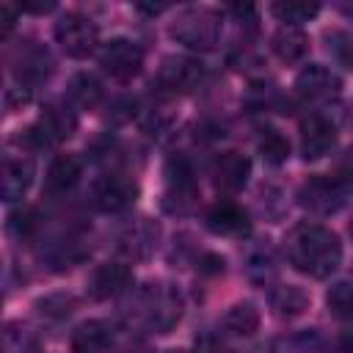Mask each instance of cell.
Listing matches in <instances>:
<instances>
[{
    "mask_svg": "<svg viewBox=\"0 0 353 353\" xmlns=\"http://www.w3.org/2000/svg\"><path fill=\"white\" fill-rule=\"evenodd\" d=\"M33 182V160L22 157V154H6L3 160V179H0V190L6 201H17L25 196V190Z\"/></svg>",
    "mask_w": 353,
    "mask_h": 353,
    "instance_id": "cell-17",
    "label": "cell"
},
{
    "mask_svg": "<svg viewBox=\"0 0 353 353\" xmlns=\"http://www.w3.org/2000/svg\"><path fill=\"white\" fill-rule=\"evenodd\" d=\"M336 353H353V334H345L336 345Z\"/></svg>",
    "mask_w": 353,
    "mask_h": 353,
    "instance_id": "cell-35",
    "label": "cell"
},
{
    "mask_svg": "<svg viewBox=\"0 0 353 353\" xmlns=\"http://www.w3.org/2000/svg\"><path fill=\"white\" fill-rule=\"evenodd\" d=\"M345 196V190L336 185V179L331 176H312V179H306L303 182V188H301V193H298V199H301V204L306 207V210H312V212H320V215H328V212H336L339 207H342V199Z\"/></svg>",
    "mask_w": 353,
    "mask_h": 353,
    "instance_id": "cell-13",
    "label": "cell"
},
{
    "mask_svg": "<svg viewBox=\"0 0 353 353\" xmlns=\"http://www.w3.org/2000/svg\"><path fill=\"white\" fill-rule=\"evenodd\" d=\"M295 91L306 102H325V99H334L339 94V77L331 69L320 66V63H309L298 74Z\"/></svg>",
    "mask_w": 353,
    "mask_h": 353,
    "instance_id": "cell-14",
    "label": "cell"
},
{
    "mask_svg": "<svg viewBox=\"0 0 353 353\" xmlns=\"http://www.w3.org/2000/svg\"><path fill=\"white\" fill-rule=\"evenodd\" d=\"M80 176H83V163H80V157H74V154H61V157H55V160L50 163V168H47V190H50L52 196H63V193H69V190L80 182Z\"/></svg>",
    "mask_w": 353,
    "mask_h": 353,
    "instance_id": "cell-20",
    "label": "cell"
},
{
    "mask_svg": "<svg viewBox=\"0 0 353 353\" xmlns=\"http://www.w3.org/2000/svg\"><path fill=\"white\" fill-rule=\"evenodd\" d=\"M168 353H182V350H168Z\"/></svg>",
    "mask_w": 353,
    "mask_h": 353,
    "instance_id": "cell-38",
    "label": "cell"
},
{
    "mask_svg": "<svg viewBox=\"0 0 353 353\" xmlns=\"http://www.w3.org/2000/svg\"><path fill=\"white\" fill-rule=\"evenodd\" d=\"M309 306V295L303 287H295V284H281L270 292V309L279 314V317H298L303 314Z\"/></svg>",
    "mask_w": 353,
    "mask_h": 353,
    "instance_id": "cell-22",
    "label": "cell"
},
{
    "mask_svg": "<svg viewBox=\"0 0 353 353\" xmlns=\"http://www.w3.org/2000/svg\"><path fill=\"white\" fill-rule=\"evenodd\" d=\"M124 353H152V350H149L146 345H130V347H127Z\"/></svg>",
    "mask_w": 353,
    "mask_h": 353,
    "instance_id": "cell-36",
    "label": "cell"
},
{
    "mask_svg": "<svg viewBox=\"0 0 353 353\" xmlns=\"http://www.w3.org/2000/svg\"><path fill=\"white\" fill-rule=\"evenodd\" d=\"M132 284V268L124 262H105L97 265L94 273L88 276V295L94 301H108L121 295Z\"/></svg>",
    "mask_w": 353,
    "mask_h": 353,
    "instance_id": "cell-12",
    "label": "cell"
},
{
    "mask_svg": "<svg viewBox=\"0 0 353 353\" xmlns=\"http://www.w3.org/2000/svg\"><path fill=\"white\" fill-rule=\"evenodd\" d=\"M52 72V61H50V52L39 44H28L19 50L17 61H14V74L22 85H36L41 80H47Z\"/></svg>",
    "mask_w": 353,
    "mask_h": 353,
    "instance_id": "cell-18",
    "label": "cell"
},
{
    "mask_svg": "<svg viewBox=\"0 0 353 353\" xmlns=\"http://www.w3.org/2000/svg\"><path fill=\"white\" fill-rule=\"evenodd\" d=\"M193 353H229V350H226V345H223L215 334H204V336L196 339Z\"/></svg>",
    "mask_w": 353,
    "mask_h": 353,
    "instance_id": "cell-32",
    "label": "cell"
},
{
    "mask_svg": "<svg viewBox=\"0 0 353 353\" xmlns=\"http://www.w3.org/2000/svg\"><path fill=\"white\" fill-rule=\"evenodd\" d=\"M345 14H350V17H353V6H345Z\"/></svg>",
    "mask_w": 353,
    "mask_h": 353,
    "instance_id": "cell-37",
    "label": "cell"
},
{
    "mask_svg": "<svg viewBox=\"0 0 353 353\" xmlns=\"http://www.w3.org/2000/svg\"><path fill=\"white\" fill-rule=\"evenodd\" d=\"M14 22H17V8L11 3H0V33L8 36L14 30Z\"/></svg>",
    "mask_w": 353,
    "mask_h": 353,
    "instance_id": "cell-33",
    "label": "cell"
},
{
    "mask_svg": "<svg viewBox=\"0 0 353 353\" xmlns=\"http://www.w3.org/2000/svg\"><path fill=\"white\" fill-rule=\"evenodd\" d=\"M270 11H273V17H279V22L298 28L301 22H309L312 17H317L320 6L317 3H306V0H284V3H273Z\"/></svg>",
    "mask_w": 353,
    "mask_h": 353,
    "instance_id": "cell-26",
    "label": "cell"
},
{
    "mask_svg": "<svg viewBox=\"0 0 353 353\" xmlns=\"http://www.w3.org/2000/svg\"><path fill=\"white\" fill-rule=\"evenodd\" d=\"M207 229L221 237H245L251 232L248 212L234 201H221L207 215Z\"/></svg>",
    "mask_w": 353,
    "mask_h": 353,
    "instance_id": "cell-16",
    "label": "cell"
},
{
    "mask_svg": "<svg viewBox=\"0 0 353 353\" xmlns=\"http://www.w3.org/2000/svg\"><path fill=\"white\" fill-rule=\"evenodd\" d=\"M99 66L105 74H110L119 83H127L141 74L143 69V52L130 39H113L99 50Z\"/></svg>",
    "mask_w": 353,
    "mask_h": 353,
    "instance_id": "cell-7",
    "label": "cell"
},
{
    "mask_svg": "<svg viewBox=\"0 0 353 353\" xmlns=\"http://www.w3.org/2000/svg\"><path fill=\"white\" fill-rule=\"evenodd\" d=\"M157 243H160V226L152 218H135L119 234V251L127 259H149L157 251Z\"/></svg>",
    "mask_w": 353,
    "mask_h": 353,
    "instance_id": "cell-10",
    "label": "cell"
},
{
    "mask_svg": "<svg viewBox=\"0 0 353 353\" xmlns=\"http://www.w3.org/2000/svg\"><path fill=\"white\" fill-rule=\"evenodd\" d=\"M33 350H36V336L28 328L17 323L6 325V353H33Z\"/></svg>",
    "mask_w": 353,
    "mask_h": 353,
    "instance_id": "cell-28",
    "label": "cell"
},
{
    "mask_svg": "<svg viewBox=\"0 0 353 353\" xmlns=\"http://www.w3.org/2000/svg\"><path fill=\"white\" fill-rule=\"evenodd\" d=\"M270 47H273V52H276L284 63H298V61H303V55L309 52V39H306V33H303L301 28H295V25H281V28L273 33Z\"/></svg>",
    "mask_w": 353,
    "mask_h": 353,
    "instance_id": "cell-21",
    "label": "cell"
},
{
    "mask_svg": "<svg viewBox=\"0 0 353 353\" xmlns=\"http://www.w3.org/2000/svg\"><path fill=\"white\" fill-rule=\"evenodd\" d=\"M99 99H102V83L94 74L80 72V74L72 77V83H69V102L74 108H94Z\"/></svg>",
    "mask_w": 353,
    "mask_h": 353,
    "instance_id": "cell-23",
    "label": "cell"
},
{
    "mask_svg": "<svg viewBox=\"0 0 353 353\" xmlns=\"http://www.w3.org/2000/svg\"><path fill=\"white\" fill-rule=\"evenodd\" d=\"M55 3H25L22 11H33V14H44V11H52Z\"/></svg>",
    "mask_w": 353,
    "mask_h": 353,
    "instance_id": "cell-34",
    "label": "cell"
},
{
    "mask_svg": "<svg viewBox=\"0 0 353 353\" xmlns=\"http://www.w3.org/2000/svg\"><path fill=\"white\" fill-rule=\"evenodd\" d=\"M77 127V116L66 102H50L41 108V116L36 119L33 127L25 130V143H30L33 149L41 146H52L58 141H66Z\"/></svg>",
    "mask_w": 353,
    "mask_h": 353,
    "instance_id": "cell-4",
    "label": "cell"
},
{
    "mask_svg": "<svg viewBox=\"0 0 353 353\" xmlns=\"http://www.w3.org/2000/svg\"><path fill=\"white\" fill-rule=\"evenodd\" d=\"M256 149H259V154L265 157V163H270V165H281V163L290 157V141H287V135H284L281 130H276V127H265V130L259 132Z\"/></svg>",
    "mask_w": 353,
    "mask_h": 353,
    "instance_id": "cell-24",
    "label": "cell"
},
{
    "mask_svg": "<svg viewBox=\"0 0 353 353\" xmlns=\"http://www.w3.org/2000/svg\"><path fill=\"white\" fill-rule=\"evenodd\" d=\"M135 323L154 334H168L182 317V298L171 284H146L132 303Z\"/></svg>",
    "mask_w": 353,
    "mask_h": 353,
    "instance_id": "cell-2",
    "label": "cell"
},
{
    "mask_svg": "<svg viewBox=\"0 0 353 353\" xmlns=\"http://www.w3.org/2000/svg\"><path fill=\"white\" fill-rule=\"evenodd\" d=\"M334 179L342 190H353V146H347L339 160H336V168H334Z\"/></svg>",
    "mask_w": 353,
    "mask_h": 353,
    "instance_id": "cell-30",
    "label": "cell"
},
{
    "mask_svg": "<svg viewBox=\"0 0 353 353\" xmlns=\"http://www.w3.org/2000/svg\"><path fill=\"white\" fill-rule=\"evenodd\" d=\"M91 199H94V207L102 210V212H110V215H119V212H127L135 199H138V185L132 176L127 174H105L94 182L91 188Z\"/></svg>",
    "mask_w": 353,
    "mask_h": 353,
    "instance_id": "cell-6",
    "label": "cell"
},
{
    "mask_svg": "<svg viewBox=\"0 0 353 353\" xmlns=\"http://www.w3.org/2000/svg\"><path fill=\"white\" fill-rule=\"evenodd\" d=\"M8 229H11L17 237H30V232L36 229V212L28 210V207L11 212V218H8Z\"/></svg>",
    "mask_w": 353,
    "mask_h": 353,
    "instance_id": "cell-31",
    "label": "cell"
},
{
    "mask_svg": "<svg viewBox=\"0 0 353 353\" xmlns=\"http://www.w3.org/2000/svg\"><path fill=\"white\" fill-rule=\"evenodd\" d=\"M325 41H328V50L334 52V58H339L345 66L353 69V39L347 33L334 30V33H325Z\"/></svg>",
    "mask_w": 353,
    "mask_h": 353,
    "instance_id": "cell-29",
    "label": "cell"
},
{
    "mask_svg": "<svg viewBox=\"0 0 353 353\" xmlns=\"http://www.w3.org/2000/svg\"><path fill=\"white\" fill-rule=\"evenodd\" d=\"M196 204V182H193V171L188 165L185 157H176L168 163L165 168V196H163V207L168 212H188Z\"/></svg>",
    "mask_w": 353,
    "mask_h": 353,
    "instance_id": "cell-8",
    "label": "cell"
},
{
    "mask_svg": "<svg viewBox=\"0 0 353 353\" xmlns=\"http://www.w3.org/2000/svg\"><path fill=\"white\" fill-rule=\"evenodd\" d=\"M336 143V127L323 113H309L301 121V154L306 160H320Z\"/></svg>",
    "mask_w": 353,
    "mask_h": 353,
    "instance_id": "cell-11",
    "label": "cell"
},
{
    "mask_svg": "<svg viewBox=\"0 0 353 353\" xmlns=\"http://www.w3.org/2000/svg\"><path fill=\"white\" fill-rule=\"evenodd\" d=\"M72 353H108L113 345V331L102 320H85L72 331Z\"/></svg>",
    "mask_w": 353,
    "mask_h": 353,
    "instance_id": "cell-19",
    "label": "cell"
},
{
    "mask_svg": "<svg viewBox=\"0 0 353 353\" xmlns=\"http://www.w3.org/2000/svg\"><path fill=\"white\" fill-rule=\"evenodd\" d=\"M221 30H223L221 14L212 8L196 6V8H185L182 14H176L171 25V39L188 50L207 52L221 41Z\"/></svg>",
    "mask_w": 353,
    "mask_h": 353,
    "instance_id": "cell-3",
    "label": "cell"
},
{
    "mask_svg": "<svg viewBox=\"0 0 353 353\" xmlns=\"http://www.w3.org/2000/svg\"><path fill=\"white\" fill-rule=\"evenodd\" d=\"M328 309L342 317V320H353V284L339 281L328 290Z\"/></svg>",
    "mask_w": 353,
    "mask_h": 353,
    "instance_id": "cell-27",
    "label": "cell"
},
{
    "mask_svg": "<svg viewBox=\"0 0 353 353\" xmlns=\"http://www.w3.org/2000/svg\"><path fill=\"white\" fill-rule=\"evenodd\" d=\"M248 176H251V160H248L245 154L234 152V149L221 152V154L215 157V163H212V179H215V185H218L221 190H226V193L243 190L245 182H248Z\"/></svg>",
    "mask_w": 353,
    "mask_h": 353,
    "instance_id": "cell-15",
    "label": "cell"
},
{
    "mask_svg": "<svg viewBox=\"0 0 353 353\" xmlns=\"http://www.w3.org/2000/svg\"><path fill=\"white\" fill-rule=\"evenodd\" d=\"M204 77V66L196 58H185V55H174L165 58L157 74V85L165 94H188L193 91Z\"/></svg>",
    "mask_w": 353,
    "mask_h": 353,
    "instance_id": "cell-9",
    "label": "cell"
},
{
    "mask_svg": "<svg viewBox=\"0 0 353 353\" xmlns=\"http://www.w3.org/2000/svg\"><path fill=\"white\" fill-rule=\"evenodd\" d=\"M226 328L237 336H251L256 328H259V312L251 301H243V303H234L229 312H226Z\"/></svg>",
    "mask_w": 353,
    "mask_h": 353,
    "instance_id": "cell-25",
    "label": "cell"
},
{
    "mask_svg": "<svg viewBox=\"0 0 353 353\" xmlns=\"http://www.w3.org/2000/svg\"><path fill=\"white\" fill-rule=\"evenodd\" d=\"M55 41L69 58H88L99 44V30L85 14L69 11L55 22Z\"/></svg>",
    "mask_w": 353,
    "mask_h": 353,
    "instance_id": "cell-5",
    "label": "cell"
},
{
    "mask_svg": "<svg viewBox=\"0 0 353 353\" xmlns=\"http://www.w3.org/2000/svg\"><path fill=\"white\" fill-rule=\"evenodd\" d=\"M287 259L312 279H328L342 262V243L328 226L301 223L287 237Z\"/></svg>",
    "mask_w": 353,
    "mask_h": 353,
    "instance_id": "cell-1",
    "label": "cell"
}]
</instances>
